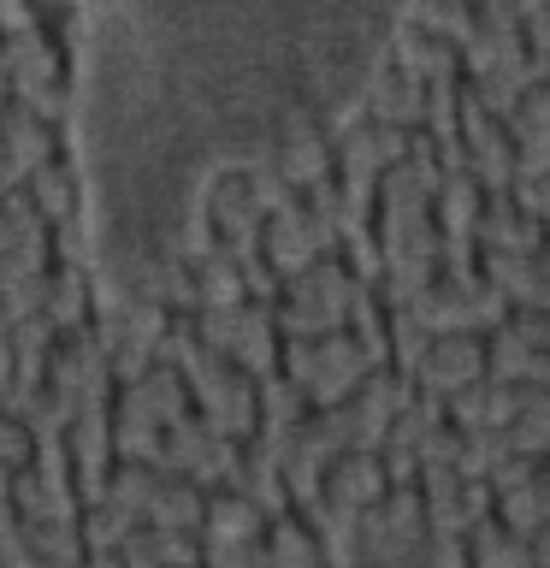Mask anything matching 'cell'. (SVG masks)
Wrapping results in <instances>:
<instances>
[{"mask_svg":"<svg viewBox=\"0 0 550 568\" xmlns=\"http://www.w3.org/2000/svg\"><path fill=\"white\" fill-rule=\"evenodd\" d=\"M373 373V355L349 332L326 337H284L278 344V379H291L308 408H344L361 379Z\"/></svg>","mask_w":550,"mask_h":568,"instance_id":"1","label":"cell"},{"mask_svg":"<svg viewBox=\"0 0 550 568\" xmlns=\"http://www.w3.org/2000/svg\"><path fill=\"white\" fill-rule=\"evenodd\" d=\"M231 568H468V562H461L456 539H432V532H420V539H379V532L355 527L344 545H326L314 562H278L266 550H248Z\"/></svg>","mask_w":550,"mask_h":568,"instance_id":"2","label":"cell"},{"mask_svg":"<svg viewBox=\"0 0 550 568\" xmlns=\"http://www.w3.org/2000/svg\"><path fill=\"white\" fill-rule=\"evenodd\" d=\"M355 273L337 255H319L308 273L284 278V291L273 302V326L278 337H326V332H344L349 320V302H355Z\"/></svg>","mask_w":550,"mask_h":568,"instance_id":"3","label":"cell"},{"mask_svg":"<svg viewBox=\"0 0 550 568\" xmlns=\"http://www.w3.org/2000/svg\"><path fill=\"white\" fill-rule=\"evenodd\" d=\"M190 332L195 344L213 349L220 362H231L243 379H273L278 373V326H273V308H255V302H237V308H202L190 314Z\"/></svg>","mask_w":550,"mask_h":568,"instance_id":"4","label":"cell"},{"mask_svg":"<svg viewBox=\"0 0 550 568\" xmlns=\"http://www.w3.org/2000/svg\"><path fill=\"white\" fill-rule=\"evenodd\" d=\"M486 379V332H438L426 337L415 373H408V385L420 390V397H438L450 403L461 397L468 385Z\"/></svg>","mask_w":550,"mask_h":568,"instance_id":"5","label":"cell"},{"mask_svg":"<svg viewBox=\"0 0 550 568\" xmlns=\"http://www.w3.org/2000/svg\"><path fill=\"white\" fill-rule=\"evenodd\" d=\"M319 255H326V243L314 237V225H308V213H302V202H284L278 213H266V225H261V261L273 266L278 278L308 273Z\"/></svg>","mask_w":550,"mask_h":568,"instance_id":"6","label":"cell"},{"mask_svg":"<svg viewBox=\"0 0 550 568\" xmlns=\"http://www.w3.org/2000/svg\"><path fill=\"white\" fill-rule=\"evenodd\" d=\"M361 119L390 124V131H420L426 119V89L415 78H403L390 60H379L361 83Z\"/></svg>","mask_w":550,"mask_h":568,"instance_id":"7","label":"cell"},{"mask_svg":"<svg viewBox=\"0 0 550 568\" xmlns=\"http://www.w3.org/2000/svg\"><path fill=\"white\" fill-rule=\"evenodd\" d=\"M18 190H24V202L35 207V220H42L48 231L83 220V172H78V160L53 154V160H42V166H35Z\"/></svg>","mask_w":550,"mask_h":568,"instance_id":"8","label":"cell"},{"mask_svg":"<svg viewBox=\"0 0 550 568\" xmlns=\"http://www.w3.org/2000/svg\"><path fill=\"white\" fill-rule=\"evenodd\" d=\"M53 154H60V124L35 119L30 106H18V101H0V160L12 166L18 184Z\"/></svg>","mask_w":550,"mask_h":568,"instance_id":"9","label":"cell"},{"mask_svg":"<svg viewBox=\"0 0 550 568\" xmlns=\"http://www.w3.org/2000/svg\"><path fill=\"white\" fill-rule=\"evenodd\" d=\"M95 284H89V266H48V291H42V314L53 337H78L95 326Z\"/></svg>","mask_w":550,"mask_h":568,"instance_id":"10","label":"cell"},{"mask_svg":"<svg viewBox=\"0 0 550 568\" xmlns=\"http://www.w3.org/2000/svg\"><path fill=\"white\" fill-rule=\"evenodd\" d=\"M544 231L515 207V195H486L479 202V220H473V248L479 255H539Z\"/></svg>","mask_w":550,"mask_h":568,"instance_id":"11","label":"cell"},{"mask_svg":"<svg viewBox=\"0 0 550 568\" xmlns=\"http://www.w3.org/2000/svg\"><path fill=\"white\" fill-rule=\"evenodd\" d=\"M385 60L397 65L403 78H415L420 89H426V83H444V78H461L456 48H444V42H432V36H420L415 24H397V30H390V53H385Z\"/></svg>","mask_w":550,"mask_h":568,"instance_id":"12","label":"cell"},{"mask_svg":"<svg viewBox=\"0 0 550 568\" xmlns=\"http://www.w3.org/2000/svg\"><path fill=\"white\" fill-rule=\"evenodd\" d=\"M403 24H415L420 36L456 48V60H461V48L473 42V0H408Z\"/></svg>","mask_w":550,"mask_h":568,"instance_id":"13","label":"cell"},{"mask_svg":"<svg viewBox=\"0 0 550 568\" xmlns=\"http://www.w3.org/2000/svg\"><path fill=\"white\" fill-rule=\"evenodd\" d=\"M461 539H468L461 545V562L468 568H532V545L521 532H509L503 521H473Z\"/></svg>","mask_w":550,"mask_h":568,"instance_id":"14","label":"cell"},{"mask_svg":"<svg viewBox=\"0 0 550 568\" xmlns=\"http://www.w3.org/2000/svg\"><path fill=\"white\" fill-rule=\"evenodd\" d=\"M190 284H195V314L202 308H237L243 302V266L207 248L202 261H190Z\"/></svg>","mask_w":550,"mask_h":568,"instance_id":"15","label":"cell"},{"mask_svg":"<svg viewBox=\"0 0 550 568\" xmlns=\"http://www.w3.org/2000/svg\"><path fill=\"white\" fill-rule=\"evenodd\" d=\"M35 24H42V18H35L30 0H0V42H12V36H24Z\"/></svg>","mask_w":550,"mask_h":568,"instance_id":"16","label":"cell"}]
</instances>
